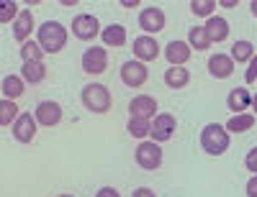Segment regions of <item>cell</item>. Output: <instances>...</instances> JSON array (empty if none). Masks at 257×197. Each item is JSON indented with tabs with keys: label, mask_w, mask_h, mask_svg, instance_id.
Instances as JSON below:
<instances>
[{
	"label": "cell",
	"mask_w": 257,
	"mask_h": 197,
	"mask_svg": "<svg viewBox=\"0 0 257 197\" xmlns=\"http://www.w3.org/2000/svg\"><path fill=\"white\" fill-rule=\"evenodd\" d=\"M254 126V116H249V113H237V116H231L229 120H226V130L229 134H242V130H249Z\"/></svg>",
	"instance_id": "obj_22"
},
{
	"label": "cell",
	"mask_w": 257,
	"mask_h": 197,
	"mask_svg": "<svg viewBox=\"0 0 257 197\" xmlns=\"http://www.w3.org/2000/svg\"><path fill=\"white\" fill-rule=\"evenodd\" d=\"M105 67H108V54L100 46H90L88 52L82 54V70L88 74H103Z\"/></svg>",
	"instance_id": "obj_7"
},
{
	"label": "cell",
	"mask_w": 257,
	"mask_h": 197,
	"mask_svg": "<svg viewBox=\"0 0 257 197\" xmlns=\"http://www.w3.org/2000/svg\"><path fill=\"white\" fill-rule=\"evenodd\" d=\"M165 56H167V62L173 64V67H183V64L193 56L190 54V44H185V41H170L165 46Z\"/></svg>",
	"instance_id": "obj_14"
},
{
	"label": "cell",
	"mask_w": 257,
	"mask_h": 197,
	"mask_svg": "<svg viewBox=\"0 0 257 197\" xmlns=\"http://www.w3.org/2000/svg\"><path fill=\"white\" fill-rule=\"evenodd\" d=\"M100 38H103L105 46H123V44H126V28L118 26V24H111V26L103 28Z\"/></svg>",
	"instance_id": "obj_20"
},
{
	"label": "cell",
	"mask_w": 257,
	"mask_h": 197,
	"mask_svg": "<svg viewBox=\"0 0 257 197\" xmlns=\"http://www.w3.org/2000/svg\"><path fill=\"white\" fill-rule=\"evenodd\" d=\"M234 72V59L229 54H211L208 59V74L216 80H226Z\"/></svg>",
	"instance_id": "obj_11"
},
{
	"label": "cell",
	"mask_w": 257,
	"mask_h": 197,
	"mask_svg": "<svg viewBox=\"0 0 257 197\" xmlns=\"http://www.w3.org/2000/svg\"><path fill=\"white\" fill-rule=\"evenodd\" d=\"M21 74H24V80L29 84H41L47 77V67H44V62H24Z\"/></svg>",
	"instance_id": "obj_19"
},
{
	"label": "cell",
	"mask_w": 257,
	"mask_h": 197,
	"mask_svg": "<svg viewBox=\"0 0 257 197\" xmlns=\"http://www.w3.org/2000/svg\"><path fill=\"white\" fill-rule=\"evenodd\" d=\"M16 116H18L16 100H6V98H3V102H0V123H3V126H11V123L18 120Z\"/></svg>",
	"instance_id": "obj_27"
},
{
	"label": "cell",
	"mask_w": 257,
	"mask_h": 197,
	"mask_svg": "<svg viewBox=\"0 0 257 197\" xmlns=\"http://www.w3.org/2000/svg\"><path fill=\"white\" fill-rule=\"evenodd\" d=\"M175 126H178V120H175L173 113H160V116H155V120H152V130H149V136H152L155 144H165V141L173 138Z\"/></svg>",
	"instance_id": "obj_6"
},
{
	"label": "cell",
	"mask_w": 257,
	"mask_h": 197,
	"mask_svg": "<svg viewBox=\"0 0 257 197\" xmlns=\"http://www.w3.org/2000/svg\"><path fill=\"white\" fill-rule=\"evenodd\" d=\"M128 134H132L134 138H144V136H149V130H152V126H149V120L147 118H128Z\"/></svg>",
	"instance_id": "obj_26"
},
{
	"label": "cell",
	"mask_w": 257,
	"mask_h": 197,
	"mask_svg": "<svg viewBox=\"0 0 257 197\" xmlns=\"http://www.w3.org/2000/svg\"><path fill=\"white\" fill-rule=\"evenodd\" d=\"M59 120H62V108H59L57 102L44 100V102H39V105H36V123L52 128V126H57Z\"/></svg>",
	"instance_id": "obj_12"
},
{
	"label": "cell",
	"mask_w": 257,
	"mask_h": 197,
	"mask_svg": "<svg viewBox=\"0 0 257 197\" xmlns=\"http://www.w3.org/2000/svg\"><path fill=\"white\" fill-rule=\"evenodd\" d=\"M82 105L88 108L90 113H108L111 110V92H108V87H103V84H88L82 90Z\"/></svg>",
	"instance_id": "obj_3"
},
{
	"label": "cell",
	"mask_w": 257,
	"mask_h": 197,
	"mask_svg": "<svg viewBox=\"0 0 257 197\" xmlns=\"http://www.w3.org/2000/svg\"><path fill=\"white\" fill-rule=\"evenodd\" d=\"M201 148L211 156H221L229 148V130L219 123H208L201 130Z\"/></svg>",
	"instance_id": "obj_1"
},
{
	"label": "cell",
	"mask_w": 257,
	"mask_h": 197,
	"mask_svg": "<svg viewBox=\"0 0 257 197\" xmlns=\"http://www.w3.org/2000/svg\"><path fill=\"white\" fill-rule=\"evenodd\" d=\"M139 26H142V31H147V34L162 31V28H165V13H162V8H144V10L139 13Z\"/></svg>",
	"instance_id": "obj_10"
},
{
	"label": "cell",
	"mask_w": 257,
	"mask_h": 197,
	"mask_svg": "<svg viewBox=\"0 0 257 197\" xmlns=\"http://www.w3.org/2000/svg\"><path fill=\"white\" fill-rule=\"evenodd\" d=\"M147 80H149V70H147L144 62L132 59V62H123L121 64V82L126 87H142Z\"/></svg>",
	"instance_id": "obj_5"
},
{
	"label": "cell",
	"mask_w": 257,
	"mask_h": 197,
	"mask_svg": "<svg viewBox=\"0 0 257 197\" xmlns=\"http://www.w3.org/2000/svg\"><path fill=\"white\" fill-rule=\"evenodd\" d=\"M203 28H206L211 44H221V41L229 38V24H226V18H221V16H211Z\"/></svg>",
	"instance_id": "obj_15"
},
{
	"label": "cell",
	"mask_w": 257,
	"mask_h": 197,
	"mask_svg": "<svg viewBox=\"0 0 257 197\" xmlns=\"http://www.w3.org/2000/svg\"><path fill=\"white\" fill-rule=\"evenodd\" d=\"M3 95H6V100H18L24 95V80L16 74H8L3 80Z\"/></svg>",
	"instance_id": "obj_23"
},
{
	"label": "cell",
	"mask_w": 257,
	"mask_h": 197,
	"mask_svg": "<svg viewBox=\"0 0 257 197\" xmlns=\"http://www.w3.org/2000/svg\"><path fill=\"white\" fill-rule=\"evenodd\" d=\"M244 80H247V84H252L254 80H257V54L252 56V62H249V67H247V74H244Z\"/></svg>",
	"instance_id": "obj_32"
},
{
	"label": "cell",
	"mask_w": 257,
	"mask_h": 197,
	"mask_svg": "<svg viewBox=\"0 0 257 197\" xmlns=\"http://www.w3.org/2000/svg\"><path fill=\"white\" fill-rule=\"evenodd\" d=\"M29 34H34V16H31V10H21L13 24V38L26 44Z\"/></svg>",
	"instance_id": "obj_17"
},
{
	"label": "cell",
	"mask_w": 257,
	"mask_h": 197,
	"mask_svg": "<svg viewBox=\"0 0 257 197\" xmlns=\"http://www.w3.org/2000/svg\"><path fill=\"white\" fill-rule=\"evenodd\" d=\"M128 113H132L134 118H152L157 116V100L149 98V95H137L132 102H128Z\"/></svg>",
	"instance_id": "obj_13"
},
{
	"label": "cell",
	"mask_w": 257,
	"mask_h": 197,
	"mask_svg": "<svg viewBox=\"0 0 257 197\" xmlns=\"http://www.w3.org/2000/svg\"><path fill=\"white\" fill-rule=\"evenodd\" d=\"M247 197H257V177H249V182H247Z\"/></svg>",
	"instance_id": "obj_35"
},
{
	"label": "cell",
	"mask_w": 257,
	"mask_h": 197,
	"mask_svg": "<svg viewBox=\"0 0 257 197\" xmlns=\"http://www.w3.org/2000/svg\"><path fill=\"white\" fill-rule=\"evenodd\" d=\"M244 166H247L252 174H257V146L247 151V156H244Z\"/></svg>",
	"instance_id": "obj_31"
},
{
	"label": "cell",
	"mask_w": 257,
	"mask_h": 197,
	"mask_svg": "<svg viewBox=\"0 0 257 197\" xmlns=\"http://www.w3.org/2000/svg\"><path fill=\"white\" fill-rule=\"evenodd\" d=\"M190 82V72L185 67H170L165 72V84L173 87V90H180V87H185Z\"/></svg>",
	"instance_id": "obj_21"
},
{
	"label": "cell",
	"mask_w": 257,
	"mask_h": 197,
	"mask_svg": "<svg viewBox=\"0 0 257 197\" xmlns=\"http://www.w3.org/2000/svg\"><path fill=\"white\" fill-rule=\"evenodd\" d=\"M213 8H216V3H213V0H193V3H190L193 16H201V18H211Z\"/></svg>",
	"instance_id": "obj_29"
},
{
	"label": "cell",
	"mask_w": 257,
	"mask_h": 197,
	"mask_svg": "<svg viewBox=\"0 0 257 197\" xmlns=\"http://www.w3.org/2000/svg\"><path fill=\"white\" fill-rule=\"evenodd\" d=\"M252 110H254V116H257V92L252 95Z\"/></svg>",
	"instance_id": "obj_37"
},
{
	"label": "cell",
	"mask_w": 257,
	"mask_h": 197,
	"mask_svg": "<svg viewBox=\"0 0 257 197\" xmlns=\"http://www.w3.org/2000/svg\"><path fill=\"white\" fill-rule=\"evenodd\" d=\"M95 197H118V192H116L113 187H100V190L95 192Z\"/></svg>",
	"instance_id": "obj_33"
},
{
	"label": "cell",
	"mask_w": 257,
	"mask_h": 197,
	"mask_svg": "<svg viewBox=\"0 0 257 197\" xmlns=\"http://www.w3.org/2000/svg\"><path fill=\"white\" fill-rule=\"evenodd\" d=\"M132 197H157L152 190H149V187H139V190H134L132 192Z\"/></svg>",
	"instance_id": "obj_34"
},
{
	"label": "cell",
	"mask_w": 257,
	"mask_h": 197,
	"mask_svg": "<svg viewBox=\"0 0 257 197\" xmlns=\"http://www.w3.org/2000/svg\"><path fill=\"white\" fill-rule=\"evenodd\" d=\"M36 34H39L41 49L49 52V54L62 52L64 44H67V28H64L62 24H57V20H47V24H41Z\"/></svg>",
	"instance_id": "obj_2"
},
{
	"label": "cell",
	"mask_w": 257,
	"mask_h": 197,
	"mask_svg": "<svg viewBox=\"0 0 257 197\" xmlns=\"http://www.w3.org/2000/svg\"><path fill=\"white\" fill-rule=\"evenodd\" d=\"M44 49H41V44H36V41H26L24 46H21V59L24 62H41V54Z\"/></svg>",
	"instance_id": "obj_28"
},
{
	"label": "cell",
	"mask_w": 257,
	"mask_h": 197,
	"mask_svg": "<svg viewBox=\"0 0 257 197\" xmlns=\"http://www.w3.org/2000/svg\"><path fill=\"white\" fill-rule=\"evenodd\" d=\"M16 13H21L16 3H3V6H0V24H8V20L18 18Z\"/></svg>",
	"instance_id": "obj_30"
},
{
	"label": "cell",
	"mask_w": 257,
	"mask_h": 197,
	"mask_svg": "<svg viewBox=\"0 0 257 197\" xmlns=\"http://www.w3.org/2000/svg\"><path fill=\"white\" fill-rule=\"evenodd\" d=\"M59 197H72V194H59Z\"/></svg>",
	"instance_id": "obj_38"
},
{
	"label": "cell",
	"mask_w": 257,
	"mask_h": 197,
	"mask_svg": "<svg viewBox=\"0 0 257 197\" xmlns=\"http://www.w3.org/2000/svg\"><path fill=\"white\" fill-rule=\"evenodd\" d=\"M249 8H252V16L257 18V0H252V3H249Z\"/></svg>",
	"instance_id": "obj_36"
},
{
	"label": "cell",
	"mask_w": 257,
	"mask_h": 197,
	"mask_svg": "<svg viewBox=\"0 0 257 197\" xmlns=\"http://www.w3.org/2000/svg\"><path fill=\"white\" fill-rule=\"evenodd\" d=\"M254 56V46H252V41H237L231 46V59L234 62H252Z\"/></svg>",
	"instance_id": "obj_25"
},
{
	"label": "cell",
	"mask_w": 257,
	"mask_h": 197,
	"mask_svg": "<svg viewBox=\"0 0 257 197\" xmlns=\"http://www.w3.org/2000/svg\"><path fill=\"white\" fill-rule=\"evenodd\" d=\"M36 136V118L31 113H21L18 120L13 123V138L18 144H29Z\"/></svg>",
	"instance_id": "obj_9"
},
{
	"label": "cell",
	"mask_w": 257,
	"mask_h": 197,
	"mask_svg": "<svg viewBox=\"0 0 257 197\" xmlns=\"http://www.w3.org/2000/svg\"><path fill=\"white\" fill-rule=\"evenodd\" d=\"M72 31H75V36H77V38L90 41V38H95V36H98L100 24H98V18H95V16L82 13V16H75V20H72Z\"/></svg>",
	"instance_id": "obj_8"
},
{
	"label": "cell",
	"mask_w": 257,
	"mask_h": 197,
	"mask_svg": "<svg viewBox=\"0 0 257 197\" xmlns=\"http://www.w3.org/2000/svg\"><path fill=\"white\" fill-rule=\"evenodd\" d=\"M188 41H190V46L198 49V52H206V49L211 46V38H208L206 28H201V26H193V28L188 31Z\"/></svg>",
	"instance_id": "obj_24"
},
{
	"label": "cell",
	"mask_w": 257,
	"mask_h": 197,
	"mask_svg": "<svg viewBox=\"0 0 257 197\" xmlns=\"http://www.w3.org/2000/svg\"><path fill=\"white\" fill-rule=\"evenodd\" d=\"M137 164L142 166V169H160L162 166V148H160V144H155V141H142L139 146H137Z\"/></svg>",
	"instance_id": "obj_4"
},
{
	"label": "cell",
	"mask_w": 257,
	"mask_h": 197,
	"mask_svg": "<svg viewBox=\"0 0 257 197\" xmlns=\"http://www.w3.org/2000/svg\"><path fill=\"white\" fill-rule=\"evenodd\" d=\"M247 108H252V95L244 87H234L229 92V110L231 113H247Z\"/></svg>",
	"instance_id": "obj_18"
},
{
	"label": "cell",
	"mask_w": 257,
	"mask_h": 197,
	"mask_svg": "<svg viewBox=\"0 0 257 197\" xmlns=\"http://www.w3.org/2000/svg\"><path fill=\"white\" fill-rule=\"evenodd\" d=\"M134 54H137L139 62H152V59H157L160 46H157V41L152 36H139L134 41Z\"/></svg>",
	"instance_id": "obj_16"
}]
</instances>
